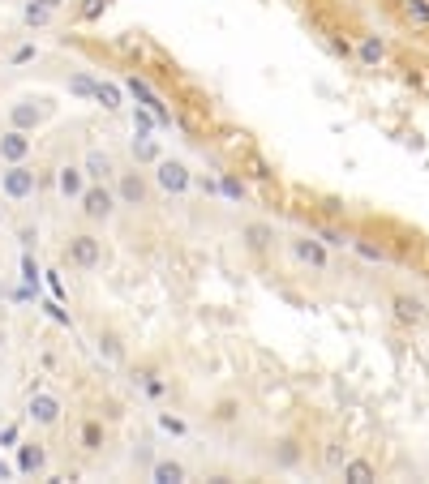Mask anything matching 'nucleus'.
<instances>
[{
    "mask_svg": "<svg viewBox=\"0 0 429 484\" xmlns=\"http://www.w3.org/2000/svg\"><path fill=\"white\" fill-rule=\"evenodd\" d=\"M57 262L73 274H95L103 271L108 262V249H103V232L99 228H86V223H73V228L60 232L57 244Z\"/></svg>",
    "mask_w": 429,
    "mask_h": 484,
    "instance_id": "obj_1",
    "label": "nucleus"
},
{
    "mask_svg": "<svg viewBox=\"0 0 429 484\" xmlns=\"http://www.w3.org/2000/svg\"><path fill=\"white\" fill-rule=\"evenodd\" d=\"M309 455H314V442H309V433H300V428L271 433L267 442L257 446L262 471H275V476H297V471L309 463Z\"/></svg>",
    "mask_w": 429,
    "mask_h": 484,
    "instance_id": "obj_2",
    "label": "nucleus"
},
{
    "mask_svg": "<svg viewBox=\"0 0 429 484\" xmlns=\"http://www.w3.org/2000/svg\"><path fill=\"white\" fill-rule=\"evenodd\" d=\"M112 189H116V201H120V214H133V219H146L155 214L159 206V193H155V180H151V168L125 159L112 176Z\"/></svg>",
    "mask_w": 429,
    "mask_h": 484,
    "instance_id": "obj_3",
    "label": "nucleus"
},
{
    "mask_svg": "<svg viewBox=\"0 0 429 484\" xmlns=\"http://www.w3.org/2000/svg\"><path fill=\"white\" fill-rule=\"evenodd\" d=\"M120 373H125L129 390L142 395V399H151V403H163L172 395V386H176L172 365L163 352H138V356H129V365Z\"/></svg>",
    "mask_w": 429,
    "mask_h": 484,
    "instance_id": "obj_4",
    "label": "nucleus"
},
{
    "mask_svg": "<svg viewBox=\"0 0 429 484\" xmlns=\"http://www.w3.org/2000/svg\"><path fill=\"white\" fill-rule=\"evenodd\" d=\"M60 112V99L47 95V90H22L5 103V125L9 129H26V133H39L43 125H52Z\"/></svg>",
    "mask_w": 429,
    "mask_h": 484,
    "instance_id": "obj_5",
    "label": "nucleus"
},
{
    "mask_svg": "<svg viewBox=\"0 0 429 484\" xmlns=\"http://www.w3.org/2000/svg\"><path fill=\"white\" fill-rule=\"evenodd\" d=\"M284 257L292 262V271L300 274H330L335 266V257H330V244L318 236V232H284Z\"/></svg>",
    "mask_w": 429,
    "mask_h": 484,
    "instance_id": "obj_6",
    "label": "nucleus"
},
{
    "mask_svg": "<svg viewBox=\"0 0 429 484\" xmlns=\"http://www.w3.org/2000/svg\"><path fill=\"white\" fill-rule=\"evenodd\" d=\"M116 446V425L103 420L99 412H86L78 425H73V455L82 463H103Z\"/></svg>",
    "mask_w": 429,
    "mask_h": 484,
    "instance_id": "obj_7",
    "label": "nucleus"
},
{
    "mask_svg": "<svg viewBox=\"0 0 429 484\" xmlns=\"http://www.w3.org/2000/svg\"><path fill=\"white\" fill-rule=\"evenodd\" d=\"M78 206V223H86V228H99L108 232L120 219V201H116V189L112 185H99V180H90V185L82 189V198L73 201Z\"/></svg>",
    "mask_w": 429,
    "mask_h": 484,
    "instance_id": "obj_8",
    "label": "nucleus"
},
{
    "mask_svg": "<svg viewBox=\"0 0 429 484\" xmlns=\"http://www.w3.org/2000/svg\"><path fill=\"white\" fill-rule=\"evenodd\" d=\"M236 244H241V253L254 262V266H267L279 249H284V232L275 228L271 219H245L241 228H236Z\"/></svg>",
    "mask_w": 429,
    "mask_h": 484,
    "instance_id": "obj_9",
    "label": "nucleus"
},
{
    "mask_svg": "<svg viewBox=\"0 0 429 484\" xmlns=\"http://www.w3.org/2000/svg\"><path fill=\"white\" fill-rule=\"evenodd\" d=\"M245 412H249V403H245L236 390H219V395L206 399V407H202V425L211 428V433H219V438H232V433H241Z\"/></svg>",
    "mask_w": 429,
    "mask_h": 484,
    "instance_id": "obj_10",
    "label": "nucleus"
},
{
    "mask_svg": "<svg viewBox=\"0 0 429 484\" xmlns=\"http://www.w3.org/2000/svg\"><path fill=\"white\" fill-rule=\"evenodd\" d=\"M43 193V180H39V168L35 163H5L0 168V198L9 201V206H30V201H39Z\"/></svg>",
    "mask_w": 429,
    "mask_h": 484,
    "instance_id": "obj_11",
    "label": "nucleus"
},
{
    "mask_svg": "<svg viewBox=\"0 0 429 484\" xmlns=\"http://www.w3.org/2000/svg\"><path fill=\"white\" fill-rule=\"evenodd\" d=\"M151 180H155V193L168 201H185L189 189H194V168L176 155H159L151 163Z\"/></svg>",
    "mask_w": 429,
    "mask_h": 484,
    "instance_id": "obj_12",
    "label": "nucleus"
},
{
    "mask_svg": "<svg viewBox=\"0 0 429 484\" xmlns=\"http://www.w3.org/2000/svg\"><path fill=\"white\" fill-rule=\"evenodd\" d=\"M386 314L400 330L416 335V330L429 326V300L421 292H413V287H391L386 292Z\"/></svg>",
    "mask_w": 429,
    "mask_h": 484,
    "instance_id": "obj_13",
    "label": "nucleus"
},
{
    "mask_svg": "<svg viewBox=\"0 0 429 484\" xmlns=\"http://www.w3.org/2000/svg\"><path fill=\"white\" fill-rule=\"evenodd\" d=\"M90 343H95V352H99L103 365H112V369H125L129 356H133V343H129L125 326L112 322V317H103L90 326Z\"/></svg>",
    "mask_w": 429,
    "mask_h": 484,
    "instance_id": "obj_14",
    "label": "nucleus"
},
{
    "mask_svg": "<svg viewBox=\"0 0 429 484\" xmlns=\"http://www.w3.org/2000/svg\"><path fill=\"white\" fill-rule=\"evenodd\" d=\"M26 425L39 433H57L65 425V399L57 390H30L26 399Z\"/></svg>",
    "mask_w": 429,
    "mask_h": 484,
    "instance_id": "obj_15",
    "label": "nucleus"
},
{
    "mask_svg": "<svg viewBox=\"0 0 429 484\" xmlns=\"http://www.w3.org/2000/svg\"><path fill=\"white\" fill-rule=\"evenodd\" d=\"M52 168V180H47V189L57 193V201H78L82 198V189L90 185L86 180V171H82V159H57V163H47Z\"/></svg>",
    "mask_w": 429,
    "mask_h": 484,
    "instance_id": "obj_16",
    "label": "nucleus"
},
{
    "mask_svg": "<svg viewBox=\"0 0 429 484\" xmlns=\"http://www.w3.org/2000/svg\"><path fill=\"white\" fill-rule=\"evenodd\" d=\"M352 60H357V69L365 73H378L391 65V39L378 35V30H361L357 43H352Z\"/></svg>",
    "mask_w": 429,
    "mask_h": 484,
    "instance_id": "obj_17",
    "label": "nucleus"
},
{
    "mask_svg": "<svg viewBox=\"0 0 429 484\" xmlns=\"http://www.w3.org/2000/svg\"><path fill=\"white\" fill-rule=\"evenodd\" d=\"M82 171H86V180H99V185H112V176L116 168H120V159L108 150V146H86L82 155Z\"/></svg>",
    "mask_w": 429,
    "mask_h": 484,
    "instance_id": "obj_18",
    "label": "nucleus"
},
{
    "mask_svg": "<svg viewBox=\"0 0 429 484\" xmlns=\"http://www.w3.org/2000/svg\"><path fill=\"white\" fill-rule=\"evenodd\" d=\"M35 155V133H26V129H0V168L5 163H26V159Z\"/></svg>",
    "mask_w": 429,
    "mask_h": 484,
    "instance_id": "obj_19",
    "label": "nucleus"
},
{
    "mask_svg": "<svg viewBox=\"0 0 429 484\" xmlns=\"http://www.w3.org/2000/svg\"><path fill=\"white\" fill-rule=\"evenodd\" d=\"M17 471H22V476H47V471H52V450H47V442L26 438V442L17 446Z\"/></svg>",
    "mask_w": 429,
    "mask_h": 484,
    "instance_id": "obj_20",
    "label": "nucleus"
},
{
    "mask_svg": "<svg viewBox=\"0 0 429 484\" xmlns=\"http://www.w3.org/2000/svg\"><path fill=\"white\" fill-rule=\"evenodd\" d=\"M395 17L408 35L429 39V0H395Z\"/></svg>",
    "mask_w": 429,
    "mask_h": 484,
    "instance_id": "obj_21",
    "label": "nucleus"
},
{
    "mask_svg": "<svg viewBox=\"0 0 429 484\" xmlns=\"http://www.w3.org/2000/svg\"><path fill=\"white\" fill-rule=\"evenodd\" d=\"M348 455H352V446H348V433H327V438L318 442V468H322V471H340Z\"/></svg>",
    "mask_w": 429,
    "mask_h": 484,
    "instance_id": "obj_22",
    "label": "nucleus"
},
{
    "mask_svg": "<svg viewBox=\"0 0 429 484\" xmlns=\"http://www.w3.org/2000/svg\"><path fill=\"white\" fill-rule=\"evenodd\" d=\"M352 253H361L365 257V262H373V266H386V262H391V241H386V236H373V232H357V236H352Z\"/></svg>",
    "mask_w": 429,
    "mask_h": 484,
    "instance_id": "obj_23",
    "label": "nucleus"
},
{
    "mask_svg": "<svg viewBox=\"0 0 429 484\" xmlns=\"http://www.w3.org/2000/svg\"><path fill=\"white\" fill-rule=\"evenodd\" d=\"M151 480H155V484H185V480H194V471H189L185 458L159 455L155 463H151Z\"/></svg>",
    "mask_w": 429,
    "mask_h": 484,
    "instance_id": "obj_24",
    "label": "nucleus"
},
{
    "mask_svg": "<svg viewBox=\"0 0 429 484\" xmlns=\"http://www.w3.org/2000/svg\"><path fill=\"white\" fill-rule=\"evenodd\" d=\"M340 476L348 484H373L382 471H378V463H373L370 455H348L343 458V468H340Z\"/></svg>",
    "mask_w": 429,
    "mask_h": 484,
    "instance_id": "obj_25",
    "label": "nucleus"
},
{
    "mask_svg": "<svg viewBox=\"0 0 429 484\" xmlns=\"http://www.w3.org/2000/svg\"><path fill=\"white\" fill-rule=\"evenodd\" d=\"M309 232H318L330 249H352V236H357V228H348L343 219H318Z\"/></svg>",
    "mask_w": 429,
    "mask_h": 484,
    "instance_id": "obj_26",
    "label": "nucleus"
},
{
    "mask_svg": "<svg viewBox=\"0 0 429 484\" xmlns=\"http://www.w3.org/2000/svg\"><path fill=\"white\" fill-rule=\"evenodd\" d=\"M241 171L249 176V180H262V185H267V180H275V168L257 155V150H245V155H241Z\"/></svg>",
    "mask_w": 429,
    "mask_h": 484,
    "instance_id": "obj_27",
    "label": "nucleus"
},
{
    "mask_svg": "<svg viewBox=\"0 0 429 484\" xmlns=\"http://www.w3.org/2000/svg\"><path fill=\"white\" fill-rule=\"evenodd\" d=\"M108 9H112V0H78V5H73V17H78L82 26H95V22H103Z\"/></svg>",
    "mask_w": 429,
    "mask_h": 484,
    "instance_id": "obj_28",
    "label": "nucleus"
},
{
    "mask_svg": "<svg viewBox=\"0 0 429 484\" xmlns=\"http://www.w3.org/2000/svg\"><path fill=\"white\" fill-rule=\"evenodd\" d=\"M22 22H26L30 30H43V26H52V22H57V14H52V9H43V5H35V0H26V5H22Z\"/></svg>",
    "mask_w": 429,
    "mask_h": 484,
    "instance_id": "obj_29",
    "label": "nucleus"
},
{
    "mask_svg": "<svg viewBox=\"0 0 429 484\" xmlns=\"http://www.w3.org/2000/svg\"><path fill=\"white\" fill-rule=\"evenodd\" d=\"M159 155H163L159 146H151V142H133V163H142V168H151V163H155Z\"/></svg>",
    "mask_w": 429,
    "mask_h": 484,
    "instance_id": "obj_30",
    "label": "nucleus"
},
{
    "mask_svg": "<svg viewBox=\"0 0 429 484\" xmlns=\"http://www.w3.org/2000/svg\"><path fill=\"white\" fill-rule=\"evenodd\" d=\"M95 412H99L103 420H112V425H120V420H125V407H120L116 399H99V403H95Z\"/></svg>",
    "mask_w": 429,
    "mask_h": 484,
    "instance_id": "obj_31",
    "label": "nucleus"
},
{
    "mask_svg": "<svg viewBox=\"0 0 429 484\" xmlns=\"http://www.w3.org/2000/svg\"><path fill=\"white\" fill-rule=\"evenodd\" d=\"M202 480H241V471H228V468H211V471H202Z\"/></svg>",
    "mask_w": 429,
    "mask_h": 484,
    "instance_id": "obj_32",
    "label": "nucleus"
},
{
    "mask_svg": "<svg viewBox=\"0 0 429 484\" xmlns=\"http://www.w3.org/2000/svg\"><path fill=\"white\" fill-rule=\"evenodd\" d=\"M224 189L232 198H245V180H236V171H224Z\"/></svg>",
    "mask_w": 429,
    "mask_h": 484,
    "instance_id": "obj_33",
    "label": "nucleus"
},
{
    "mask_svg": "<svg viewBox=\"0 0 429 484\" xmlns=\"http://www.w3.org/2000/svg\"><path fill=\"white\" fill-rule=\"evenodd\" d=\"M17 241H22V244H35V241H39V232H30V223H22V228H17Z\"/></svg>",
    "mask_w": 429,
    "mask_h": 484,
    "instance_id": "obj_34",
    "label": "nucleus"
},
{
    "mask_svg": "<svg viewBox=\"0 0 429 484\" xmlns=\"http://www.w3.org/2000/svg\"><path fill=\"white\" fill-rule=\"evenodd\" d=\"M159 425L168 428V433H185V425H181V420H172V416H159Z\"/></svg>",
    "mask_w": 429,
    "mask_h": 484,
    "instance_id": "obj_35",
    "label": "nucleus"
},
{
    "mask_svg": "<svg viewBox=\"0 0 429 484\" xmlns=\"http://www.w3.org/2000/svg\"><path fill=\"white\" fill-rule=\"evenodd\" d=\"M35 5H43V9H52V14H60V9H65L69 0H35Z\"/></svg>",
    "mask_w": 429,
    "mask_h": 484,
    "instance_id": "obj_36",
    "label": "nucleus"
},
{
    "mask_svg": "<svg viewBox=\"0 0 429 484\" xmlns=\"http://www.w3.org/2000/svg\"><path fill=\"white\" fill-rule=\"evenodd\" d=\"M288 5H305V0H288Z\"/></svg>",
    "mask_w": 429,
    "mask_h": 484,
    "instance_id": "obj_37",
    "label": "nucleus"
}]
</instances>
